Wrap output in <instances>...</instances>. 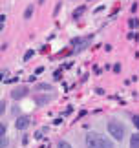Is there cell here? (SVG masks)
<instances>
[{
  "label": "cell",
  "mask_w": 139,
  "mask_h": 148,
  "mask_svg": "<svg viewBox=\"0 0 139 148\" xmlns=\"http://www.w3.org/2000/svg\"><path fill=\"white\" fill-rule=\"evenodd\" d=\"M11 95H13V99H20V97H24V95H26V88H20V90H15V92H13V93H11Z\"/></svg>",
  "instance_id": "5b68a950"
},
{
  "label": "cell",
  "mask_w": 139,
  "mask_h": 148,
  "mask_svg": "<svg viewBox=\"0 0 139 148\" xmlns=\"http://www.w3.org/2000/svg\"><path fill=\"white\" fill-rule=\"evenodd\" d=\"M57 148H72V145H70V143H66V141H61V143L57 145Z\"/></svg>",
  "instance_id": "52a82bcc"
},
{
  "label": "cell",
  "mask_w": 139,
  "mask_h": 148,
  "mask_svg": "<svg viewBox=\"0 0 139 148\" xmlns=\"http://www.w3.org/2000/svg\"><path fill=\"white\" fill-rule=\"evenodd\" d=\"M33 13V5H28V9H26V13H24V18H30Z\"/></svg>",
  "instance_id": "8992f818"
},
{
  "label": "cell",
  "mask_w": 139,
  "mask_h": 148,
  "mask_svg": "<svg viewBox=\"0 0 139 148\" xmlns=\"http://www.w3.org/2000/svg\"><path fill=\"white\" fill-rule=\"evenodd\" d=\"M137 24H139V22H137L136 18H132V20H130V26H132V27H134V26H137Z\"/></svg>",
  "instance_id": "8fae6325"
},
{
  "label": "cell",
  "mask_w": 139,
  "mask_h": 148,
  "mask_svg": "<svg viewBox=\"0 0 139 148\" xmlns=\"http://www.w3.org/2000/svg\"><path fill=\"white\" fill-rule=\"evenodd\" d=\"M132 123H134V126L139 130V115H134V119H132Z\"/></svg>",
  "instance_id": "ba28073f"
},
{
  "label": "cell",
  "mask_w": 139,
  "mask_h": 148,
  "mask_svg": "<svg viewBox=\"0 0 139 148\" xmlns=\"http://www.w3.org/2000/svg\"><path fill=\"white\" fill-rule=\"evenodd\" d=\"M31 57H33V51L30 49V51H28V53L24 55V60H28V59H31Z\"/></svg>",
  "instance_id": "30bf717a"
},
{
  "label": "cell",
  "mask_w": 139,
  "mask_h": 148,
  "mask_svg": "<svg viewBox=\"0 0 139 148\" xmlns=\"http://www.w3.org/2000/svg\"><path fill=\"white\" fill-rule=\"evenodd\" d=\"M130 148H139V134H134L130 137Z\"/></svg>",
  "instance_id": "277c9868"
},
{
  "label": "cell",
  "mask_w": 139,
  "mask_h": 148,
  "mask_svg": "<svg viewBox=\"0 0 139 148\" xmlns=\"http://www.w3.org/2000/svg\"><path fill=\"white\" fill-rule=\"evenodd\" d=\"M4 108H6V102L2 101V102H0V112H2V113H4Z\"/></svg>",
  "instance_id": "7c38bea8"
},
{
  "label": "cell",
  "mask_w": 139,
  "mask_h": 148,
  "mask_svg": "<svg viewBox=\"0 0 139 148\" xmlns=\"http://www.w3.org/2000/svg\"><path fill=\"white\" fill-rule=\"evenodd\" d=\"M108 134L112 135L115 141H123V137H125V126L119 121L112 119V121H108Z\"/></svg>",
  "instance_id": "7a4b0ae2"
},
{
  "label": "cell",
  "mask_w": 139,
  "mask_h": 148,
  "mask_svg": "<svg viewBox=\"0 0 139 148\" xmlns=\"http://www.w3.org/2000/svg\"><path fill=\"white\" fill-rule=\"evenodd\" d=\"M30 117H28V115H22V117H19V119H17V123H15V126L17 128H19V130H26L28 126H30Z\"/></svg>",
  "instance_id": "3957f363"
},
{
  "label": "cell",
  "mask_w": 139,
  "mask_h": 148,
  "mask_svg": "<svg viewBox=\"0 0 139 148\" xmlns=\"http://www.w3.org/2000/svg\"><path fill=\"white\" fill-rule=\"evenodd\" d=\"M86 146L88 148H112V143L103 139L97 134H88L86 135Z\"/></svg>",
  "instance_id": "6da1fadb"
},
{
  "label": "cell",
  "mask_w": 139,
  "mask_h": 148,
  "mask_svg": "<svg viewBox=\"0 0 139 148\" xmlns=\"http://www.w3.org/2000/svg\"><path fill=\"white\" fill-rule=\"evenodd\" d=\"M37 90H50V84H39Z\"/></svg>",
  "instance_id": "9c48e42d"
}]
</instances>
